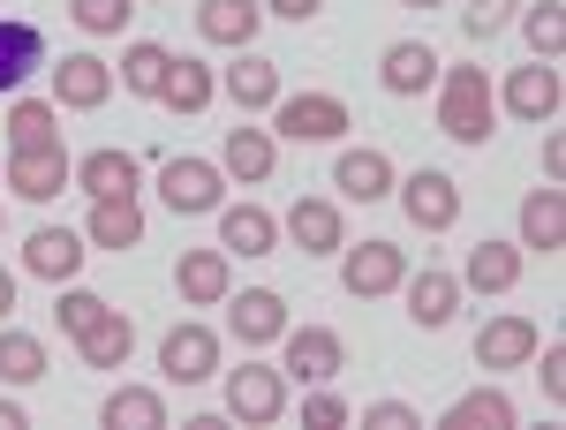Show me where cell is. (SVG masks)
<instances>
[{
    "instance_id": "cell-28",
    "label": "cell",
    "mask_w": 566,
    "mask_h": 430,
    "mask_svg": "<svg viewBox=\"0 0 566 430\" xmlns=\"http://www.w3.org/2000/svg\"><path fill=\"white\" fill-rule=\"evenodd\" d=\"M8 144H15V151H61V106L15 98V106H8Z\"/></svg>"
},
{
    "instance_id": "cell-13",
    "label": "cell",
    "mask_w": 566,
    "mask_h": 430,
    "mask_svg": "<svg viewBox=\"0 0 566 430\" xmlns=\"http://www.w3.org/2000/svg\"><path fill=\"white\" fill-rule=\"evenodd\" d=\"M400 287H408V317H416V333H446V325H453V310H461V280H453V272L423 264V272L400 280Z\"/></svg>"
},
{
    "instance_id": "cell-17",
    "label": "cell",
    "mask_w": 566,
    "mask_h": 430,
    "mask_svg": "<svg viewBox=\"0 0 566 430\" xmlns=\"http://www.w3.org/2000/svg\"><path fill=\"white\" fill-rule=\"evenodd\" d=\"M280 333H287V295L280 287H242V302H234V340L272 347Z\"/></svg>"
},
{
    "instance_id": "cell-41",
    "label": "cell",
    "mask_w": 566,
    "mask_h": 430,
    "mask_svg": "<svg viewBox=\"0 0 566 430\" xmlns=\"http://www.w3.org/2000/svg\"><path fill=\"white\" fill-rule=\"evenodd\" d=\"M363 423H370V430H423V416L400 408V400H378V408H363Z\"/></svg>"
},
{
    "instance_id": "cell-14",
    "label": "cell",
    "mask_w": 566,
    "mask_h": 430,
    "mask_svg": "<svg viewBox=\"0 0 566 430\" xmlns=\"http://www.w3.org/2000/svg\"><path fill=\"white\" fill-rule=\"evenodd\" d=\"M438 69H446V61H438L423 39H400V45H386V61H378V84H386L392 98H423V91L438 84Z\"/></svg>"
},
{
    "instance_id": "cell-18",
    "label": "cell",
    "mask_w": 566,
    "mask_h": 430,
    "mask_svg": "<svg viewBox=\"0 0 566 430\" xmlns=\"http://www.w3.org/2000/svg\"><path fill=\"white\" fill-rule=\"evenodd\" d=\"M219 167L258 189V181H272V167H280V144H272V129H250V122H242V129H227V144H219Z\"/></svg>"
},
{
    "instance_id": "cell-39",
    "label": "cell",
    "mask_w": 566,
    "mask_h": 430,
    "mask_svg": "<svg viewBox=\"0 0 566 430\" xmlns=\"http://www.w3.org/2000/svg\"><path fill=\"white\" fill-rule=\"evenodd\" d=\"M106 310H114V302H106V295H91V287H69V295L53 302V317H61V333H69V340L84 333L91 317H106Z\"/></svg>"
},
{
    "instance_id": "cell-4",
    "label": "cell",
    "mask_w": 566,
    "mask_h": 430,
    "mask_svg": "<svg viewBox=\"0 0 566 430\" xmlns=\"http://www.w3.org/2000/svg\"><path fill=\"white\" fill-rule=\"evenodd\" d=\"M280 408H287V370H272V363L227 370V416L234 423H280Z\"/></svg>"
},
{
    "instance_id": "cell-40",
    "label": "cell",
    "mask_w": 566,
    "mask_h": 430,
    "mask_svg": "<svg viewBox=\"0 0 566 430\" xmlns=\"http://www.w3.org/2000/svg\"><path fill=\"white\" fill-rule=\"evenodd\" d=\"M348 416H355V408L340 400V392H325V386H317V392L303 400V423H310V430H340Z\"/></svg>"
},
{
    "instance_id": "cell-11",
    "label": "cell",
    "mask_w": 566,
    "mask_h": 430,
    "mask_svg": "<svg viewBox=\"0 0 566 430\" xmlns=\"http://www.w3.org/2000/svg\"><path fill=\"white\" fill-rule=\"evenodd\" d=\"M69 181H76L69 151H15V159H8V181H0V189H15L23 204H53V197H61Z\"/></svg>"
},
{
    "instance_id": "cell-42",
    "label": "cell",
    "mask_w": 566,
    "mask_h": 430,
    "mask_svg": "<svg viewBox=\"0 0 566 430\" xmlns=\"http://www.w3.org/2000/svg\"><path fill=\"white\" fill-rule=\"evenodd\" d=\"M536 378H544V400H566V347L559 340L544 347V370H536Z\"/></svg>"
},
{
    "instance_id": "cell-1",
    "label": "cell",
    "mask_w": 566,
    "mask_h": 430,
    "mask_svg": "<svg viewBox=\"0 0 566 430\" xmlns=\"http://www.w3.org/2000/svg\"><path fill=\"white\" fill-rule=\"evenodd\" d=\"M491 114H499V98L483 84V69H446V84H438V129L453 136V144H469V151H483L491 144Z\"/></svg>"
},
{
    "instance_id": "cell-44",
    "label": "cell",
    "mask_w": 566,
    "mask_h": 430,
    "mask_svg": "<svg viewBox=\"0 0 566 430\" xmlns=\"http://www.w3.org/2000/svg\"><path fill=\"white\" fill-rule=\"evenodd\" d=\"M15 310V272H0V317Z\"/></svg>"
},
{
    "instance_id": "cell-30",
    "label": "cell",
    "mask_w": 566,
    "mask_h": 430,
    "mask_svg": "<svg viewBox=\"0 0 566 430\" xmlns=\"http://www.w3.org/2000/svg\"><path fill=\"white\" fill-rule=\"evenodd\" d=\"M23 264H31L39 280H53V287H61V280H69L76 264H84V242H76L69 227H39V234L23 242Z\"/></svg>"
},
{
    "instance_id": "cell-25",
    "label": "cell",
    "mask_w": 566,
    "mask_h": 430,
    "mask_svg": "<svg viewBox=\"0 0 566 430\" xmlns=\"http://www.w3.org/2000/svg\"><path fill=\"white\" fill-rule=\"evenodd\" d=\"M514 280H522V242H491V234H483L476 250H469L461 287H476V295H506Z\"/></svg>"
},
{
    "instance_id": "cell-5",
    "label": "cell",
    "mask_w": 566,
    "mask_h": 430,
    "mask_svg": "<svg viewBox=\"0 0 566 430\" xmlns=\"http://www.w3.org/2000/svg\"><path fill=\"white\" fill-rule=\"evenodd\" d=\"M400 212L416 219L423 234H446V227L461 219V181L438 174V167H416L408 181H400Z\"/></svg>"
},
{
    "instance_id": "cell-2",
    "label": "cell",
    "mask_w": 566,
    "mask_h": 430,
    "mask_svg": "<svg viewBox=\"0 0 566 430\" xmlns=\"http://www.w3.org/2000/svg\"><path fill=\"white\" fill-rule=\"evenodd\" d=\"M272 129L287 136V144H333V136L348 129V106L333 98V91H280V106H272Z\"/></svg>"
},
{
    "instance_id": "cell-12",
    "label": "cell",
    "mask_w": 566,
    "mask_h": 430,
    "mask_svg": "<svg viewBox=\"0 0 566 430\" xmlns=\"http://www.w3.org/2000/svg\"><path fill=\"white\" fill-rule=\"evenodd\" d=\"M522 250H536V258H559L566 250V189L559 181H544V189L522 197Z\"/></svg>"
},
{
    "instance_id": "cell-36",
    "label": "cell",
    "mask_w": 566,
    "mask_h": 430,
    "mask_svg": "<svg viewBox=\"0 0 566 430\" xmlns=\"http://www.w3.org/2000/svg\"><path fill=\"white\" fill-rule=\"evenodd\" d=\"M69 15H76V31H91V39H122L136 0H69Z\"/></svg>"
},
{
    "instance_id": "cell-3",
    "label": "cell",
    "mask_w": 566,
    "mask_h": 430,
    "mask_svg": "<svg viewBox=\"0 0 566 430\" xmlns=\"http://www.w3.org/2000/svg\"><path fill=\"white\" fill-rule=\"evenodd\" d=\"M280 340H287V363H280V370L303 378V386H333V378L348 370V340H340L333 325H287Z\"/></svg>"
},
{
    "instance_id": "cell-9",
    "label": "cell",
    "mask_w": 566,
    "mask_h": 430,
    "mask_svg": "<svg viewBox=\"0 0 566 430\" xmlns=\"http://www.w3.org/2000/svg\"><path fill=\"white\" fill-rule=\"evenodd\" d=\"M159 370L175 378V386H205L219 370V340H212V325H175L167 340H159Z\"/></svg>"
},
{
    "instance_id": "cell-46",
    "label": "cell",
    "mask_w": 566,
    "mask_h": 430,
    "mask_svg": "<svg viewBox=\"0 0 566 430\" xmlns=\"http://www.w3.org/2000/svg\"><path fill=\"white\" fill-rule=\"evenodd\" d=\"M400 8H446V0H400Z\"/></svg>"
},
{
    "instance_id": "cell-10",
    "label": "cell",
    "mask_w": 566,
    "mask_h": 430,
    "mask_svg": "<svg viewBox=\"0 0 566 430\" xmlns=\"http://www.w3.org/2000/svg\"><path fill=\"white\" fill-rule=\"evenodd\" d=\"M287 234H295L303 258H340L348 250V219H340V204H325V197H295Z\"/></svg>"
},
{
    "instance_id": "cell-32",
    "label": "cell",
    "mask_w": 566,
    "mask_h": 430,
    "mask_svg": "<svg viewBox=\"0 0 566 430\" xmlns=\"http://www.w3.org/2000/svg\"><path fill=\"white\" fill-rule=\"evenodd\" d=\"M446 430H514V400H506L499 386L461 392V400L446 408Z\"/></svg>"
},
{
    "instance_id": "cell-31",
    "label": "cell",
    "mask_w": 566,
    "mask_h": 430,
    "mask_svg": "<svg viewBox=\"0 0 566 430\" xmlns=\"http://www.w3.org/2000/svg\"><path fill=\"white\" fill-rule=\"evenodd\" d=\"M212 91H219L212 69H205V61H189V53H175V69H167L159 98H167L175 114H205V106H212Z\"/></svg>"
},
{
    "instance_id": "cell-38",
    "label": "cell",
    "mask_w": 566,
    "mask_h": 430,
    "mask_svg": "<svg viewBox=\"0 0 566 430\" xmlns=\"http://www.w3.org/2000/svg\"><path fill=\"white\" fill-rule=\"evenodd\" d=\"M514 8H522V0H469V8H461V31H469V39H499V31H506V23H514Z\"/></svg>"
},
{
    "instance_id": "cell-19",
    "label": "cell",
    "mask_w": 566,
    "mask_h": 430,
    "mask_svg": "<svg viewBox=\"0 0 566 430\" xmlns=\"http://www.w3.org/2000/svg\"><path fill=\"white\" fill-rule=\"evenodd\" d=\"M333 189L355 197V204H378V197H392V159L370 151V144H363V151H340V159H333Z\"/></svg>"
},
{
    "instance_id": "cell-16",
    "label": "cell",
    "mask_w": 566,
    "mask_h": 430,
    "mask_svg": "<svg viewBox=\"0 0 566 430\" xmlns=\"http://www.w3.org/2000/svg\"><path fill=\"white\" fill-rule=\"evenodd\" d=\"M559 61H528V69H514L506 76V106L522 114V122H552L559 114Z\"/></svg>"
},
{
    "instance_id": "cell-20",
    "label": "cell",
    "mask_w": 566,
    "mask_h": 430,
    "mask_svg": "<svg viewBox=\"0 0 566 430\" xmlns=\"http://www.w3.org/2000/svg\"><path fill=\"white\" fill-rule=\"evenodd\" d=\"M536 355V325L528 317H491L476 333V370H522Z\"/></svg>"
},
{
    "instance_id": "cell-8",
    "label": "cell",
    "mask_w": 566,
    "mask_h": 430,
    "mask_svg": "<svg viewBox=\"0 0 566 430\" xmlns=\"http://www.w3.org/2000/svg\"><path fill=\"white\" fill-rule=\"evenodd\" d=\"M53 98H61L69 114H98V106L114 98V69H106L98 53H61V69H53Z\"/></svg>"
},
{
    "instance_id": "cell-43",
    "label": "cell",
    "mask_w": 566,
    "mask_h": 430,
    "mask_svg": "<svg viewBox=\"0 0 566 430\" xmlns=\"http://www.w3.org/2000/svg\"><path fill=\"white\" fill-rule=\"evenodd\" d=\"M325 0H264V15H287V23H310Z\"/></svg>"
},
{
    "instance_id": "cell-22",
    "label": "cell",
    "mask_w": 566,
    "mask_h": 430,
    "mask_svg": "<svg viewBox=\"0 0 566 430\" xmlns=\"http://www.w3.org/2000/svg\"><path fill=\"white\" fill-rule=\"evenodd\" d=\"M280 242V219L264 204H219V250H242V258H272Z\"/></svg>"
},
{
    "instance_id": "cell-26",
    "label": "cell",
    "mask_w": 566,
    "mask_h": 430,
    "mask_svg": "<svg viewBox=\"0 0 566 430\" xmlns=\"http://www.w3.org/2000/svg\"><path fill=\"white\" fill-rule=\"evenodd\" d=\"M76 347H84L91 370H122V363H129V347H136V325L122 317V310H106V317H91L84 333H76Z\"/></svg>"
},
{
    "instance_id": "cell-7",
    "label": "cell",
    "mask_w": 566,
    "mask_h": 430,
    "mask_svg": "<svg viewBox=\"0 0 566 430\" xmlns=\"http://www.w3.org/2000/svg\"><path fill=\"white\" fill-rule=\"evenodd\" d=\"M400 280H408V250H392V242H363V250H340V287H348L355 302L392 295Z\"/></svg>"
},
{
    "instance_id": "cell-24",
    "label": "cell",
    "mask_w": 566,
    "mask_h": 430,
    "mask_svg": "<svg viewBox=\"0 0 566 430\" xmlns=\"http://www.w3.org/2000/svg\"><path fill=\"white\" fill-rule=\"evenodd\" d=\"M31 69H45V31L23 15H0V91H15Z\"/></svg>"
},
{
    "instance_id": "cell-33",
    "label": "cell",
    "mask_w": 566,
    "mask_h": 430,
    "mask_svg": "<svg viewBox=\"0 0 566 430\" xmlns=\"http://www.w3.org/2000/svg\"><path fill=\"white\" fill-rule=\"evenodd\" d=\"M76 181H84V197H136V159L129 151H84V167H76Z\"/></svg>"
},
{
    "instance_id": "cell-6",
    "label": "cell",
    "mask_w": 566,
    "mask_h": 430,
    "mask_svg": "<svg viewBox=\"0 0 566 430\" xmlns=\"http://www.w3.org/2000/svg\"><path fill=\"white\" fill-rule=\"evenodd\" d=\"M159 197H167L181 219H205V212H219V204H227L212 159H167V167H159Z\"/></svg>"
},
{
    "instance_id": "cell-34",
    "label": "cell",
    "mask_w": 566,
    "mask_h": 430,
    "mask_svg": "<svg viewBox=\"0 0 566 430\" xmlns=\"http://www.w3.org/2000/svg\"><path fill=\"white\" fill-rule=\"evenodd\" d=\"M167 69H175V53L151 39H136L129 53H122V91H136V98H159V84H167Z\"/></svg>"
},
{
    "instance_id": "cell-21",
    "label": "cell",
    "mask_w": 566,
    "mask_h": 430,
    "mask_svg": "<svg viewBox=\"0 0 566 430\" xmlns=\"http://www.w3.org/2000/svg\"><path fill=\"white\" fill-rule=\"evenodd\" d=\"M258 23H264L258 0H197V31H205L212 45H234V53H250Z\"/></svg>"
},
{
    "instance_id": "cell-15",
    "label": "cell",
    "mask_w": 566,
    "mask_h": 430,
    "mask_svg": "<svg viewBox=\"0 0 566 430\" xmlns=\"http://www.w3.org/2000/svg\"><path fill=\"white\" fill-rule=\"evenodd\" d=\"M175 287H181V302H189V310H212V302H227V287H234L227 250H181Z\"/></svg>"
},
{
    "instance_id": "cell-35",
    "label": "cell",
    "mask_w": 566,
    "mask_h": 430,
    "mask_svg": "<svg viewBox=\"0 0 566 430\" xmlns=\"http://www.w3.org/2000/svg\"><path fill=\"white\" fill-rule=\"evenodd\" d=\"M0 378L8 386H39L45 378V347L31 333H0Z\"/></svg>"
},
{
    "instance_id": "cell-23",
    "label": "cell",
    "mask_w": 566,
    "mask_h": 430,
    "mask_svg": "<svg viewBox=\"0 0 566 430\" xmlns=\"http://www.w3.org/2000/svg\"><path fill=\"white\" fill-rule=\"evenodd\" d=\"M219 91H227L242 114H264V106H280V61H264V53H242V61L219 76Z\"/></svg>"
},
{
    "instance_id": "cell-37",
    "label": "cell",
    "mask_w": 566,
    "mask_h": 430,
    "mask_svg": "<svg viewBox=\"0 0 566 430\" xmlns=\"http://www.w3.org/2000/svg\"><path fill=\"white\" fill-rule=\"evenodd\" d=\"M522 31H528V45H536V61H559V45H566V8H559V0L528 8Z\"/></svg>"
},
{
    "instance_id": "cell-45",
    "label": "cell",
    "mask_w": 566,
    "mask_h": 430,
    "mask_svg": "<svg viewBox=\"0 0 566 430\" xmlns=\"http://www.w3.org/2000/svg\"><path fill=\"white\" fill-rule=\"evenodd\" d=\"M0 430H23V408L15 400H0Z\"/></svg>"
},
{
    "instance_id": "cell-27",
    "label": "cell",
    "mask_w": 566,
    "mask_h": 430,
    "mask_svg": "<svg viewBox=\"0 0 566 430\" xmlns=\"http://www.w3.org/2000/svg\"><path fill=\"white\" fill-rule=\"evenodd\" d=\"M98 423L106 430H167V400L151 386H122V392L98 400Z\"/></svg>"
},
{
    "instance_id": "cell-29",
    "label": "cell",
    "mask_w": 566,
    "mask_h": 430,
    "mask_svg": "<svg viewBox=\"0 0 566 430\" xmlns=\"http://www.w3.org/2000/svg\"><path fill=\"white\" fill-rule=\"evenodd\" d=\"M91 242H98V250H136V242H144L136 197H91Z\"/></svg>"
}]
</instances>
